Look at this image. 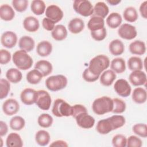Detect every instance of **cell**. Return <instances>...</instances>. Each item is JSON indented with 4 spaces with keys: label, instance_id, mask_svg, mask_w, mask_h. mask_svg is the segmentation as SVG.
Listing matches in <instances>:
<instances>
[{
    "label": "cell",
    "instance_id": "obj_42",
    "mask_svg": "<svg viewBox=\"0 0 147 147\" xmlns=\"http://www.w3.org/2000/svg\"><path fill=\"white\" fill-rule=\"evenodd\" d=\"M113 101V109L111 112L115 114H121L125 111L126 105L123 100L119 98H114Z\"/></svg>",
    "mask_w": 147,
    "mask_h": 147
},
{
    "label": "cell",
    "instance_id": "obj_17",
    "mask_svg": "<svg viewBox=\"0 0 147 147\" xmlns=\"http://www.w3.org/2000/svg\"><path fill=\"white\" fill-rule=\"evenodd\" d=\"M34 68L38 70L42 75L43 76H47L49 75L53 70V67L52 64L45 60H41L36 63Z\"/></svg>",
    "mask_w": 147,
    "mask_h": 147
},
{
    "label": "cell",
    "instance_id": "obj_40",
    "mask_svg": "<svg viewBox=\"0 0 147 147\" xmlns=\"http://www.w3.org/2000/svg\"><path fill=\"white\" fill-rule=\"evenodd\" d=\"M38 125L44 128L50 127L53 123V118L49 114L43 113L41 114L37 119Z\"/></svg>",
    "mask_w": 147,
    "mask_h": 147
},
{
    "label": "cell",
    "instance_id": "obj_38",
    "mask_svg": "<svg viewBox=\"0 0 147 147\" xmlns=\"http://www.w3.org/2000/svg\"><path fill=\"white\" fill-rule=\"evenodd\" d=\"M127 66L130 71L141 70L143 68V62L140 57L132 56L127 61Z\"/></svg>",
    "mask_w": 147,
    "mask_h": 147
},
{
    "label": "cell",
    "instance_id": "obj_15",
    "mask_svg": "<svg viewBox=\"0 0 147 147\" xmlns=\"http://www.w3.org/2000/svg\"><path fill=\"white\" fill-rule=\"evenodd\" d=\"M37 91L34 89L26 88H25L20 94L21 102L26 105H32L35 103Z\"/></svg>",
    "mask_w": 147,
    "mask_h": 147
},
{
    "label": "cell",
    "instance_id": "obj_16",
    "mask_svg": "<svg viewBox=\"0 0 147 147\" xmlns=\"http://www.w3.org/2000/svg\"><path fill=\"white\" fill-rule=\"evenodd\" d=\"M24 29L29 32H34L37 31L39 27L40 24L38 20L34 17L29 16L26 17L23 21Z\"/></svg>",
    "mask_w": 147,
    "mask_h": 147
},
{
    "label": "cell",
    "instance_id": "obj_47",
    "mask_svg": "<svg viewBox=\"0 0 147 147\" xmlns=\"http://www.w3.org/2000/svg\"><path fill=\"white\" fill-rule=\"evenodd\" d=\"M91 36L92 38L97 41H100L104 40L107 35L106 29L104 27L101 29L91 32Z\"/></svg>",
    "mask_w": 147,
    "mask_h": 147
},
{
    "label": "cell",
    "instance_id": "obj_33",
    "mask_svg": "<svg viewBox=\"0 0 147 147\" xmlns=\"http://www.w3.org/2000/svg\"><path fill=\"white\" fill-rule=\"evenodd\" d=\"M6 77L10 82L17 83L21 80L22 78V74L19 69L11 68L7 71L6 73Z\"/></svg>",
    "mask_w": 147,
    "mask_h": 147
},
{
    "label": "cell",
    "instance_id": "obj_50",
    "mask_svg": "<svg viewBox=\"0 0 147 147\" xmlns=\"http://www.w3.org/2000/svg\"><path fill=\"white\" fill-rule=\"evenodd\" d=\"M83 78L84 80L88 82H94L97 80L99 76V75H95L93 74H92L88 69V68H86L84 69V71L83 72L82 74Z\"/></svg>",
    "mask_w": 147,
    "mask_h": 147
},
{
    "label": "cell",
    "instance_id": "obj_20",
    "mask_svg": "<svg viewBox=\"0 0 147 147\" xmlns=\"http://www.w3.org/2000/svg\"><path fill=\"white\" fill-rule=\"evenodd\" d=\"M129 51L133 55H142L146 52V47L144 42L141 40H135L131 42L129 47Z\"/></svg>",
    "mask_w": 147,
    "mask_h": 147
},
{
    "label": "cell",
    "instance_id": "obj_32",
    "mask_svg": "<svg viewBox=\"0 0 147 147\" xmlns=\"http://www.w3.org/2000/svg\"><path fill=\"white\" fill-rule=\"evenodd\" d=\"M110 67L111 70L117 74H121L126 69L125 61L123 58L117 57L112 60Z\"/></svg>",
    "mask_w": 147,
    "mask_h": 147
},
{
    "label": "cell",
    "instance_id": "obj_49",
    "mask_svg": "<svg viewBox=\"0 0 147 147\" xmlns=\"http://www.w3.org/2000/svg\"><path fill=\"white\" fill-rule=\"evenodd\" d=\"M88 112L87 109L86 107L80 104H76L72 106L71 107V115L74 118H76V116H78L79 114L83 113H86Z\"/></svg>",
    "mask_w": 147,
    "mask_h": 147
},
{
    "label": "cell",
    "instance_id": "obj_46",
    "mask_svg": "<svg viewBox=\"0 0 147 147\" xmlns=\"http://www.w3.org/2000/svg\"><path fill=\"white\" fill-rule=\"evenodd\" d=\"M12 5L17 11L23 12L26 10L28 6V1L27 0H13Z\"/></svg>",
    "mask_w": 147,
    "mask_h": 147
},
{
    "label": "cell",
    "instance_id": "obj_37",
    "mask_svg": "<svg viewBox=\"0 0 147 147\" xmlns=\"http://www.w3.org/2000/svg\"><path fill=\"white\" fill-rule=\"evenodd\" d=\"M30 9L34 14L40 16L45 11V4L41 0H34L31 3Z\"/></svg>",
    "mask_w": 147,
    "mask_h": 147
},
{
    "label": "cell",
    "instance_id": "obj_3",
    "mask_svg": "<svg viewBox=\"0 0 147 147\" xmlns=\"http://www.w3.org/2000/svg\"><path fill=\"white\" fill-rule=\"evenodd\" d=\"M13 63L20 69L27 70L31 68L33 64L32 58L24 50L15 52L12 57Z\"/></svg>",
    "mask_w": 147,
    "mask_h": 147
},
{
    "label": "cell",
    "instance_id": "obj_13",
    "mask_svg": "<svg viewBox=\"0 0 147 147\" xmlns=\"http://www.w3.org/2000/svg\"><path fill=\"white\" fill-rule=\"evenodd\" d=\"M17 36L12 31L5 32L1 36V42L2 45L7 48H12L17 44Z\"/></svg>",
    "mask_w": 147,
    "mask_h": 147
},
{
    "label": "cell",
    "instance_id": "obj_31",
    "mask_svg": "<svg viewBox=\"0 0 147 147\" xmlns=\"http://www.w3.org/2000/svg\"><path fill=\"white\" fill-rule=\"evenodd\" d=\"M122 21V19L120 14L116 12H113L107 17L106 23L110 28L115 29L119 26Z\"/></svg>",
    "mask_w": 147,
    "mask_h": 147
},
{
    "label": "cell",
    "instance_id": "obj_52",
    "mask_svg": "<svg viewBox=\"0 0 147 147\" xmlns=\"http://www.w3.org/2000/svg\"><path fill=\"white\" fill-rule=\"evenodd\" d=\"M55 22L48 18H44L42 21L43 28L48 31H52L55 27Z\"/></svg>",
    "mask_w": 147,
    "mask_h": 147
},
{
    "label": "cell",
    "instance_id": "obj_54",
    "mask_svg": "<svg viewBox=\"0 0 147 147\" xmlns=\"http://www.w3.org/2000/svg\"><path fill=\"white\" fill-rule=\"evenodd\" d=\"M8 131V127L7 124L2 121H0V135L1 137L5 136Z\"/></svg>",
    "mask_w": 147,
    "mask_h": 147
},
{
    "label": "cell",
    "instance_id": "obj_1",
    "mask_svg": "<svg viewBox=\"0 0 147 147\" xmlns=\"http://www.w3.org/2000/svg\"><path fill=\"white\" fill-rule=\"evenodd\" d=\"M109 57L104 55H99L90 60L88 68L92 74L100 76V74L109 67Z\"/></svg>",
    "mask_w": 147,
    "mask_h": 147
},
{
    "label": "cell",
    "instance_id": "obj_8",
    "mask_svg": "<svg viewBox=\"0 0 147 147\" xmlns=\"http://www.w3.org/2000/svg\"><path fill=\"white\" fill-rule=\"evenodd\" d=\"M118 34L122 38L130 40L137 36V32L135 26L129 24H123L119 28Z\"/></svg>",
    "mask_w": 147,
    "mask_h": 147
},
{
    "label": "cell",
    "instance_id": "obj_36",
    "mask_svg": "<svg viewBox=\"0 0 147 147\" xmlns=\"http://www.w3.org/2000/svg\"><path fill=\"white\" fill-rule=\"evenodd\" d=\"M124 19L129 22H134L138 19V13L135 7L129 6L126 7L123 13Z\"/></svg>",
    "mask_w": 147,
    "mask_h": 147
},
{
    "label": "cell",
    "instance_id": "obj_9",
    "mask_svg": "<svg viewBox=\"0 0 147 147\" xmlns=\"http://www.w3.org/2000/svg\"><path fill=\"white\" fill-rule=\"evenodd\" d=\"M114 88L116 93L122 97L129 96L131 90L128 82L123 79L117 80L114 85Z\"/></svg>",
    "mask_w": 147,
    "mask_h": 147
},
{
    "label": "cell",
    "instance_id": "obj_5",
    "mask_svg": "<svg viewBox=\"0 0 147 147\" xmlns=\"http://www.w3.org/2000/svg\"><path fill=\"white\" fill-rule=\"evenodd\" d=\"M72 106L62 99H56L53 105L52 112L57 117H69L71 115Z\"/></svg>",
    "mask_w": 147,
    "mask_h": 147
},
{
    "label": "cell",
    "instance_id": "obj_45",
    "mask_svg": "<svg viewBox=\"0 0 147 147\" xmlns=\"http://www.w3.org/2000/svg\"><path fill=\"white\" fill-rule=\"evenodd\" d=\"M126 143L127 138L123 134H117L112 139V144L115 147H125Z\"/></svg>",
    "mask_w": 147,
    "mask_h": 147
},
{
    "label": "cell",
    "instance_id": "obj_56",
    "mask_svg": "<svg viewBox=\"0 0 147 147\" xmlns=\"http://www.w3.org/2000/svg\"><path fill=\"white\" fill-rule=\"evenodd\" d=\"M107 2L109 3L110 5L114 6V5H117L118 3L121 2L120 0H110V1H107Z\"/></svg>",
    "mask_w": 147,
    "mask_h": 147
},
{
    "label": "cell",
    "instance_id": "obj_4",
    "mask_svg": "<svg viewBox=\"0 0 147 147\" xmlns=\"http://www.w3.org/2000/svg\"><path fill=\"white\" fill-rule=\"evenodd\" d=\"M67 79L63 75L51 76L45 80L46 87L51 91H57L64 88L67 85Z\"/></svg>",
    "mask_w": 147,
    "mask_h": 147
},
{
    "label": "cell",
    "instance_id": "obj_29",
    "mask_svg": "<svg viewBox=\"0 0 147 147\" xmlns=\"http://www.w3.org/2000/svg\"><path fill=\"white\" fill-rule=\"evenodd\" d=\"M6 144L7 147H21L23 146V142L18 134L11 133L6 138Z\"/></svg>",
    "mask_w": 147,
    "mask_h": 147
},
{
    "label": "cell",
    "instance_id": "obj_34",
    "mask_svg": "<svg viewBox=\"0 0 147 147\" xmlns=\"http://www.w3.org/2000/svg\"><path fill=\"white\" fill-rule=\"evenodd\" d=\"M35 140L40 146H46L50 141L49 133L44 130H38L35 135Z\"/></svg>",
    "mask_w": 147,
    "mask_h": 147
},
{
    "label": "cell",
    "instance_id": "obj_30",
    "mask_svg": "<svg viewBox=\"0 0 147 147\" xmlns=\"http://www.w3.org/2000/svg\"><path fill=\"white\" fill-rule=\"evenodd\" d=\"M116 79V74L111 69L104 71L100 76V82L105 86H109L112 84Z\"/></svg>",
    "mask_w": 147,
    "mask_h": 147
},
{
    "label": "cell",
    "instance_id": "obj_14",
    "mask_svg": "<svg viewBox=\"0 0 147 147\" xmlns=\"http://www.w3.org/2000/svg\"><path fill=\"white\" fill-rule=\"evenodd\" d=\"M129 79L133 86L144 85L146 82V75L141 70L133 71L130 74Z\"/></svg>",
    "mask_w": 147,
    "mask_h": 147
},
{
    "label": "cell",
    "instance_id": "obj_43",
    "mask_svg": "<svg viewBox=\"0 0 147 147\" xmlns=\"http://www.w3.org/2000/svg\"><path fill=\"white\" fill-rule=\"evenodd\" d=\"M10 84L8 80L1 79L0 80V99L6 98L10 91Z\"/></svg>",
    "mask_w": 147,
    "mask_h": 147
},
{
    "label": "cell",
    "instance_id": "obj_35",
    "mask_svg": "<svg viewBox=\"0 0 147 147\" xmlns=\"http://www.w3.org/2000/svg\"><path fill=\"white\" fill-rule=\"evenodd\" d=\"M43 76L42 74L37 69H34L30 71L26 74V80L28 83L32 84H38L42 79Z\"/></svg>",
    "mask_w": 147,
    "mask_h": 147
},
{
    "label": "cell",
    "instance_id": "obj_7",
    "mask_svg": "<svg viewBox=\"0 0 147 147\" xmlns=\"http://www.w3.org/2000/svg\"><path fill=\"white\" fill-rule=\"evenodd\" d=\"M52 102V99L49 94L43 90L37 91L35 103L42 110L49 109Z\"/></svg>",
    "mask_w": 147,
    "mask_h": 147
},
{
    "label": "cell",
    "instance_id": "obj_2",
    "mask_svg": "<svg viewBox=\"0 0 147 147\" xmlns=\"http://www.w3.org/2000/svg\"><path fill=\"white\" fill-rule=\"evenodd\" d=\"M92 109L94 113L97 115L111 112L113 109V99L106 96L96 98L92 103Z\"/></svg>",
    "mask_w": 147,
    "mask_h": 147
},
{
    "label": "cell",
    "instance_id": "obj_24",
    "mask_svg": "<svg viewBox=\"0 0 147 147\" xmlns=\"http://www.w3.org/2000/svg\"><path fill=\"white\" fill-rule=\"evenodd\" d=\"M15 16L13 8L7 4H3L0 6V17L2 20L9 21L12 20Z\"/></svg>",
    "mask_w": 147,
    "mask_h": 147
},
{
    "label": "cell",
    "instance_id": "obj_51",
    "mask_svg": "<svg viewBox=\"0 0 147 147\" xmlns=\"http://www.w3.org/2000/svg\"><path fill=\"white\" fill-rule=\"evenodd\" d=\"M11 60V53L6 49L0 51V63L2 65L7 64Z\"/></svg>",
    "mask_w": 147,
    "mask_h": 147
},
{
    "label": "cell",
    "instance_id": "obj_48",
    "mask_svg": "<svg viewBox=\"0 0 147 147\" xmlns=\"http://www.w3.org/2000/svg\"><path fill=\"white\" fill-rule=\"evenodd\" d=\"M142 145L141 140L136 136H130L127 139L126 146L127 147H141Z\"/></svg>",
    "mask_w": 147,
    "mask_h": 147
},
{
    "label": "cell",
    "instance_id": "obj_23",
    "mask_svg": "<svg viewBox=\"0 0 147 147\" xmlns=\"http://www.w3.org/2000/svg\"><path fill=\"white\" fill-rule=\"evenodd\" d=\"M109 9L107 5L103 2H97L94 7V11L92 16L99 17L104 19L109 14Z\"/></svg>",
    "mask_w": 147,
    "mask_h": 147
},
{
    "label": "cell",
    "instance_id": "obj_21",
    "mask_svg": "<svg viewBox=\"0 0 147 147\" xmlns=\"http://www.w3.org/2000/svg\"><path fill=\"white\" fill-rule=\"evenodd\" d=\"M109 49L110 52L114 56H118L122 54L125 50L124 44L122 41L115 39L112 40L109 44Z\"/></svg>",
    "mask_w": 147,
    "mask_h": 147
},
{
    "label": "cell",
    "instance_id": "obj_25",
    "mask_svg": "<svg viewBox=\"0 0 147 147\" xmlns=\"http://www.w3.org/2000/svg\"><path fill=\"white\" fill-rule=\"evenodd\" d=\"M96 130L100 134H107L113 130L109 118L99 121L96 126Z\"/></svg>",
    "mask_w": 147,
    "mask_h": 147
},
{
    "label": "cell",
    "instance_id": "obj_26",
    "mask_svg": "<svg viewBox=\"0 0 147 147\" xmlns=\"http://www.w3.org/2000/svg\"><path fill=\"white\" fill-rule=\"evenodd\" d=\"M104 27V19L99 17L92 16L87 23V28L91 32L101 29Z\"/></svg>",
    "mask_w": 147,
    "mask_h": 147
},
{
    "label": "cell",
    "instance_id": "obj_39",
    "mask_svg": "<svg viewBox=\"0 0 147 147\" xmlns=\"http://www.w3.org/2000/svg\"><path fill=\"white\" fill-rule=\"evenodd\" d=\"M10 127L12 130L19 131L22 129L25 125L24 119L20 116L13 117L10 121Z\"/></svg>",
    "mask_w": 147,
    "mask_h": 147
},
{
    "label": "cell",
    "instance_id": "obj_19",
    "mask_svg": "<svg viewBox=\"0 0 147 147\" xmlns=\"http://www.w3.org/2000/svg\"><path fill=\"white\" fill-rule=\"evenodd\" d=\"M84 28V21L79 18L72 19L68 24V28L69 32L74 34L80 33Z\"/></svg>",
    "mask_w": 147,
    "mask_h": 147
},
{
    "label": "cell",
    "instance_id": "obj_27",
    "mask_svg": "<svg viewBox=\"0 0 147 147\" xmlns=\"http://www.w3.org/2000/svg\"><path fill=\"white\" fill-rule=\"evenodd\" d=\"M52 37L56 41H62L67 36V30L63 25H57L51 32Z\"/></svg>",
    "mask_w": 147,
    "mask_h": 147
},
{
    "label": "cell",
    "instance_id": "obj_55",
    "mask_svg": "<svg viewBox=\"0 0 147 147\" xmlns=\"http://www.w3.org/2000/svg\"><path fill=\"white\" fill-rule=\"evenodd\" d=\"M68 145L67 143L63 140H56L52 142L50 144V146H63V147H67Z\"/></svg>",
    "mask_w": 147,
    "mask_h": 147
},
{
    "label": "cell",
    "instance_id": "obj_10",
    "mask_svg": "<svg viewBox=\"0 0 147 147\" xmlns=\"http://www.w3.org/2000/svg\"><path fill=\"white\" fill-rule=\"evenodd\" d=\"M45 16L47 18L51 20L55 23H57L62 20L64 13L58 6L56 5H51L46 9Z\"/></svg>",
    "mask_w": 147,
    "mask_h": 147
},
{
    "label": "cell",
    "instance_id": "obj_41",
    "mask_svg": "<svg viewBox=\"0 0 147 147\" xmlns=\"http://www.w3.org/2000/svg\"><path fill=\"white\" fill-rule=\"evenodd\" d=\"M113 130L117 129L122 127L125 124V118L122 115H114L109 117Z\"/></svg>",
    "mask_w": 147,
    "mask_h": 147
},
{
    "label": "cell",
    "instance_id": "obj_11",
    "mask_svg": "<svg viewBox=\"0 0 147 147\" xmlns=\"http://www.w3.org/2000/svg\"><path fill=\"white\" fill-rule=\"evenodd\" d=\"M77 125L83 129H90L95 124V119L88 114V112L79 114L75 118Z\"/></svg>",
    "mask_w": 147,
    "mask_h": 147
},
{
    "label": "cell",
    "instance_id": "obj_22",
    "mask_svg": "<svg viewBox=\"0 0 147 147\" xmlns=\"http://www.w3.org/2000/svg\"><path fill=\"white\" fill-rule=\"evenodd\" d=\"M52 51V45L48 41H42L40 42L36 48L37 54L41 57L49 56Z\"/></svg>",
    "mask_w": 147,
    "mask_h": 147
},
{
    "label": "cell",
    "instance_id": "obj_44",
    "mask_svg": "<svg viewBox=\"0 0 147 147\" xmlns=\"http://www.w3.org/2000/svg\"><path fill=\"white\" fill-rule=\"evenodd\" d=\"M133 131L137 135L146 138L147 137V126L145 123H137L135 124L132 128Z\"/></svg>",
    "mask_w": 147,
    "mask_h": 147
},
{
    "label": "cell",
    "instance_id": "obj_6",
    "mask_svg": "<svg viewBox=\"0 0 147 147\" xmlns=\"http://www.w3.org/2000/svg\"><path fill=\"white\" fill-rule=\"evenodd\" d=\"M74 10L83 17H88L93 14L94 7L90 1L87 0H75L73 3Z\"/></svg>",
    "mask_w": 147,
    "mask_h": 147
},
{
    "label": "cell",
    "instance_id": "obj_12",
    "mask_svg": "<svg viewBox=\"0 0 147 147\" xmlns=\"http://www.w3.org/2000/svg\"><path fill=\"white\" fill-rule=\"evenodd\" d=\"M20 109L18 102L14 99L10 98L6 100L2 105L3 113L7 115H13L16 114Z\"/></svg>",
    "mask_w": 147,
    "mask_h": 147
},
{
    "label": "cell",
    "instance_id": "obj_28",
    "mask_svg": "<svg viewBox=\"0 0 147 147\" xmlns=\"http://www.w3.org/2000/svg\"><path fill=\"white\" fill-rule=\"evenodd\" d=\"M147 94L146 90L142 87L136 88L132 93L133 100L138 104H142L146 102Z\"/></svg>",
    "mask_w": 147,
    "mask_h": 147
},
{
    "label": "cell",
    "instance_id": "obj_18",
    "mask_svg": "<svg viewBox=\"0 0 147 147\" xmlns=\"http://www.w3.org/2000/svg\"><path fill=\"white\" fill-rule=\"evenodd\" d=\"M18 46L21 49L29 52L34 49L35 46V42L31 37L28 36H24L20 38Z\"/></svg>",
    "mask_w": 147,
    "mask_h": 147
},
{
    "label": "cell",
    "instance_id": "obj_53",
    "mask_svg": "<svg viewBox=\"0 0 147 147\" xmlns=\"http://www.w3.org/2000/svg\"><path fill=\"white\" fill-rule=\"evenodd\" d=\"M140 12L141 16L144 18L146 19L147 18V1H144L141 4L140 7Z\"/></svg>",
    "mask_w": 147,
    "mask_h": 147
}]
</instances>
